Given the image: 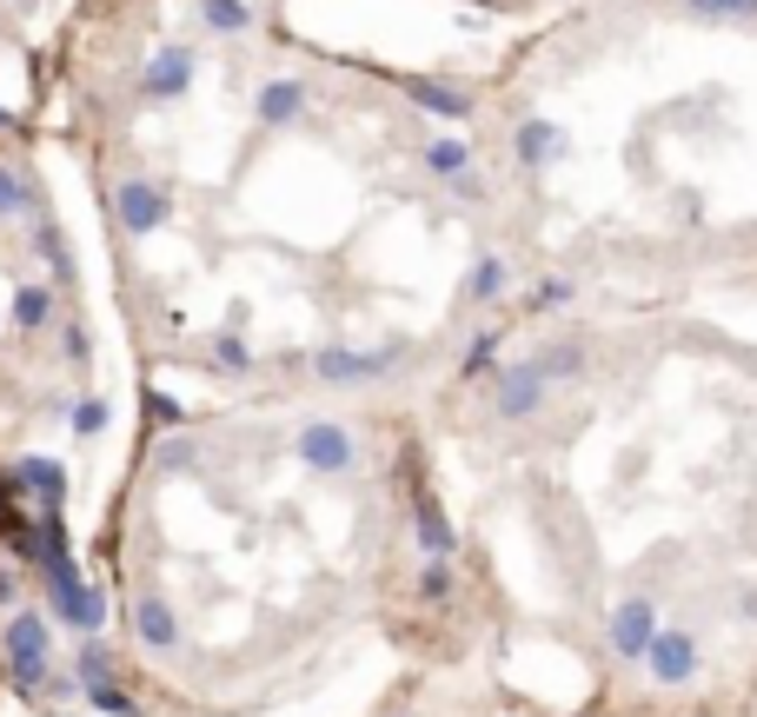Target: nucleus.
<instances>
[{
    "label": "nucleus",
    "instance_id": "f257e3e1",
    "mask_svg": "<svg viewBox=\"0 0 757 717\" xmlns=\"http://www.w3.org/2000/svg\"><path fill=\"white\" fill-rule=\"evenodd\" d=\"M645 672H652L658 692H685V685H698V672H705V638L685 632V625H665V632L652 638V652H645Z\"/></svg>",
    "mask_w": 757,
    "mask_h": 717
},
{
    "label": "nucleus",
    "instance_id": "f03ea898",
    "mask_svg": "<svg viewBox=\"0 0 757 717\" xmlns=\"http://www.w3.org/2000/svg\"><path fill=\"white\" fill-rule=\"evenodd\" d=\"M545 392H552V379L539 372V359H519V366H499V372H492V412H499L505 426L539 419V412H545Z\"/></svg>",
    "mask_w": 757,
    "mask_h": 717
},
{
    "label": "nucleus",
    "instance_id": "7ed1b4c3",
    "mask_svg": "<svg viewBox=\"0 0 757 717\" xmlns=\"http://www.w3.org/2000/svg\"><path fill=\"white\" fill-rule=\"evenodd\" d=\"M658 632H665V625H658V605H652V598H618L612 618H605V652H612L618 665H645V652H652Z\"/></svg>",
    "mask_w": 757,
    "mask_h": 717
},
{
    "label": "nucleus",
    "instance_id": "20e7f679",
    "mask_svg": "<svg viewBox=\"0 0 757 717\" xmlns=\"http://www.w3.org/2000/svg\"><path fill=\"white\" fill-rule=\"evenodd\" d=\"M299 459H306L313 472H346V465L359 459V445H352V432H346L339 419H313V426L299 432Z\"/></svg>",
    "mask_w": 757,
    "mask_h": 717
},
{
    "label": "nucleus",
    "instance_id": "39448f33",
    "mask_svg": "<svg viewBox=\"0 0 757 717\" xmlns=\"http://www.w3.org/2000/svg\"><path fill=\"white\" fill-rule=\"evenodd\" d=\"M412 532H419V552H426V565H452V552H459V532H452V519H446V505H439L432 492H412Z\"/></svg>",
    "mask_w": 757,
    "mask_h": 717
},
{
    "label": "nucleus",
    "instance_id": "423d86ee",
    "mask_svg": "<svg viewBox=\"0 0 757 717\" xmlns=\"http://www.w3.org/2000/svg\"><path fill=\"white\" fill-rule=\"evenodd\" d=\"M7 658H13V672H20V685H27V692H40V658H47V625H40L33 612H20V618L7 625Z\"/></svg>",
    "mask_w": 757,
    "mask_h": 717
},
{
    "label": "nucleus",
    "instance_id": "0eeeda50",
    "mask_svg": "<svg viewBox=\"0 0 757 717\" xmlns=\"http://www.w3.org/2000/svg\"><path fill=\"white\" fill-rule=\"evenodd\" d=\"M392 359H399V346H386V352H346V346H326L319 359H313V372L319 379H379V372H392Z\"/></svg>",
    "mask_w": 757,
    "mask_h": 717
},
{
    "label": "nucleus",
    "instance_id": "6e6552de",
    "mask_svg": "<svg viewBox=\"0 0 757 717\" xmlns=\"http://www.w3.org/2000/svg\"><path fill=\"white\" fill-rule=\"evenodd\" d=\"M113 206H120V219H126V233H153L160 219H166V199L146 186V180H120V193H113Z\"/></svg>",
    "mask_w": 757,
    "mask_h": 717
},
{
    "label": "nucleus",
    "instance_id": "1a4fd4ad",
    "mask_svg": "<svg viewBox=\"0 0 757 717\" xmlns=\"http://www.w3.org/2000/svg\"><path fill=\"white\" fill-rule=\"evenodd\" d=\"M512 153H519V166L539 173V166H552V160L565 153V133H559L552 120H525V126L512 133Z\"/></svg>",
    "mask_w": 757,
    "mask_h": 717
},
{
    "label": "nucleus",
    "instance_id": "9d476101",
    "mask_svg": "<svg viewBox=\"0 0 757 717\" xmlns=\"http://www.w3.org/2000/svg\"><path fill=\"white\" fill-rule=\"evenodd\" d=\"M406 93H412L426 113H439V120H466V113H472V100H466L459 86H439V80H406Z\"/></svg>",
    "mask_w": 757,
    "mask_h": 717
},
{
    "label": "nucleus",
    "instance_id": "9b49d317",
    "mask_svg": "<svg viewBox=\"0 0 757 717\" xmlns=\"http://www.w3.org/2000/svg\"><path fill=\"white\" fill-rule=\"evenodd\" d=\"M299 106H306V86H299V80H273V86H259V120H266V126H286Z\"/></svg>",
    "mask_w": 757,
    "mask_h": 717
},
{
    "label": "nucleus",
    "instance_id": "f8f14e48",
    "mask_svg": "<svg viewBox=\"0 0 757 717\" xmlns=\"http://www.w3.org/2000/svg\"><path fill=\"white\" fill-rule=\"evenodd\" d=\"M426 173H439L446 186L472 173V146L466 140H426Z\"/></svg>",
    "mask_w": 757,
    "mask_h": 717
},
{
    "label": "nucleus",
    "instance_id": "ddd939ff",
    "mask_svg": "<svg viewBox=\"0 0 757 717\" xmlns=\"http://www.w3.org/2000/svg\"><path fill=\"white\" fill-rule=\"evenodd\" d=\"M133 632H140L153 652H173V645H180V625H173V612H166L160 598H146V605L133 612Z\"/></svg>",
    "mask_w": 757,
    "mask_h": 717
},
{
    "label": "nucleus",
    "instance_id": "4468645a",
    "mask_svg": "<svg viewBox=\"0 0 757 717\" xmlns=\"http://www.w3.org/2000/svg\"><path fill=\"white\" fill-rule=\"evenodd\" d=\"M539 372H545L552 386L579 379V372H585V346H579V339H559V346H545V352H539Z\"/></svg>",
    "mask_w": 757,
    "mask_h": 717
},
{
    "label": "nucleus",
    "instance_id": "2eb2a0df",
    "mask_svg": "<svg viewBox=\"0 0 757 717\" xmlns=\"http://www.w3.org/2000/svg\"><path fill=\"white\" fill-rule=\"evenodd\" d=\"M505 279H512V273H505V259H499V253H485V259L472 266V279H466V293H472L479 306H492V299L505 293Z\"/></svg>",
    "mask_w": 757,
    "mask_h": 717
},
{
    "label": "nucleus",
    "instance_id": "dca6fc26",
    "mask_svg": "<svg viewBox=\"0 0 757 717\" xmlns=\"http://www.w3.org/2000/svg\"><path fill=\"white\" fill-rule=\"evenodd\" d=\"M186 66H193V60H186V53L173 47V53H166V60H160V66L146 73V93H153V100H173V93L186 86Z\"/></svg>",
    "mask_w": 757,
    "mask_h": 717
},
{
    "label": "nucleus",
    "instance_id": "f3484780",
    "mask_svg": "<svg viewBox=\"0 0 757 717\" xmlns=\"http://www.w3.org/2000/svg\"><path fill=\"white\" fill-rule=\"evenodd\" d=\"M499 339H505V332H492V326H485V332H472V346H466V359H459V372H466V379H479V372H492V366H499Z\"/></svg>",
    "mask_w": 757,
    "mask_h": 717
},
{
    "label": "nucleus",
    "instance_id": "a211bd4d",
    "mask_svg": "<svg viewBox=\"0 0 757 717\" xmlns=\"http://www.w3.org/2000/svg\"><path fill=\"white\" fill-rule=\"evenodd\" d=\"M47 313H53V299H47V286H20L13 293V326H47Z\"/></svg>",
    "mask_w": 757,
    "mask_h": 717
},
{
    "label": "nucleus",
    "instance_id": "6ab92c4d",
    "mask_svg": "<svg viewBox=\"0 0 757 717\" xmlns=\"http://www.w3.org/2000/svg\"><path fill=\"white\" fill-rule=\"evenodd\" d=\"M572 299H579V286L552 273V279H539V286H532V299H525V306H532V313H559V306H572Z\"/></svg>",
    "mask_w": 757,
    "mask_h": 717
},
{
    "label": "nucleus",
    "instance_id": "aec40b11",
    "mask_svg": "<svg viewBox=\"0 0 757 717\" xmlns=\"http://www.w3.org/2000/svg\"><path fill=\"white\" fill-rule=\"evenodd\" d=\"M685 13H698V20H757V0H685Z\"/></svg>",
    "mask_w": 757,
    "mask_h": 717
},
{
    "label": "nucleus",
    "instance_id": "412c9836",
    "mask_svg": "<svg viewBox=\"0 0 757 717\" xmlns=\"http://www.w3.org/2000/svg\"><path fill=\"white\" fill-rule=\"evenodd\" d=\"M200 13H206L213 33H239L246 27V0H200Z\"/></svg>",
    "mask_w": 757,
    "mask_h": 717
},
{
    "label": "nucleus",
    "instance_id": "4be33fe9",
    "mask_svg": "<svg viewBox=\"0 0 757 717\" xmlns=\"http://www.w3.org/2000/svg\"><path fill=\"white\" fill-rule=\"evenodd\" d=\"M419 598H426V605H446V598H452V565H426V572H419Z\"/></svg>",
    "mask_w": 757,
    "mask_h": 717
},
{
    "label": "nucleus",
    "instance_id": "5701e85b",
    "mask_svg": "<svg viewBox=\"0 0 757 717\" xmlns=\"http://www.w3.org/2000/svg\"><path fill=\"white\" fill-rule=\"evenodd\" d=\"M86 698H93L106 717H133V698H126V692H113V685H86Z\"/></svg>",
    "mask_w": 757,
    "mask_h": 717
},
{
    "label": "nucleus",
    "instance_id": "b1692460",
    "mask_svg": "<svg viewBox=\"0 0 757 717\" xmlns=\"http://www.w3.org/2000/svg\"><path fill=\"white\" fill-rule=\"evenodd\" d=\"M80 678H86V685H113V665H106V652H100V645H86V652H80Z\"/></svg>",
    "mask_w": 757,
    "mask_h": 717
},
{
    "label": "nucleus",
    "instance_id": "393cba45",
    "mask_svg": "<svg viewBox=\"0 0 757 717\" xmlns=\"http://www.w3.org/2000/svg\"><path fill=\"white\" fill-rule=\"evenodd\" d=\"M106 426V406L100 399H80V412H73V432H100Z\"/></svg>",
    "mask_w": 757,
    "mask_h": 717
},
{
    "label": "nucleus",
    "instance_id": "a878e982",
    "mask_svg": "<svg viewBox=\"0 0 757 717\" xmlns=\"http://www.w3.org/2000/svg\"><path fill=\"white\" fill-rule=\"evenodd\" d=\"M146 419H160V426H180V406H173V399H160V392H146Z\"/></svg>",
    "mask_w": 757,
    "mask_h": 717
},
{
    "label": "nucleus",
    "instance_id": "bb28decb",
    "mask_svg": "<svg viewBox=\"0 0 757 717\" xmlns=\"http://www.w3.org/2000/svg\"><path fill=\"white\" fill-rule=\"evenodd\" d=\"M20 199H27V186H20V180H13V173H7V166H0V213H13V206H20Z\"/></svg>",
    "mask_w": 757,
    "mask_h": 717
},
{
    "label": "nucleus",
    "instance_id": "cd10ccee",
    "mask_svg": "<svg viewBox=\"0 0 757 717\" xmlns=\"http://www.w3.org/2000/svg\"><path fill=\"white\" fill-rule=\"evenodd\" d=\"M213 352H219V366H233V372L246 366V346H239V339H213Z\"/></svg>",
    "mask_w": 757,
    "mask_h": 717
},
{
    "label": "nucleus",
    "instance_id": "c85d7f7f",
    "mask_svg": "<svg viewBox=\"0 0 757 717\" xmlns=\"http://www.w3.org/2000/svg\"><path fill=\"white\" fill-rule=\"evenodd\" d=\"M452 193H459V199H485V186H479V173H466V180H452Z\"/></svg>",
    "mask_w": 757,
    "mask_h": 717
}]
</instances>
